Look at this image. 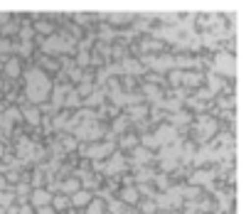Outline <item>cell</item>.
<instances>
[{"mask_svg":"<svg viewBox=\"0 0 251 214\" xmlns=\"http://www.w3.org/2000/svg\"><path fill=\"white\" fill-rule=\"evenodd\" d=\"M229 62H234L229 54H219V57H217V64H222L219 71H224V74H234V67H229Z\"/></svg>","mask_w":251,"mask_h":214,"instance_id":"4","label":"cell"},{"mask_svg":"<svg viewBox=\"0 0 251 214\" xmlns=\"http://www.w3.org/2000/svg\"><path fill=\"white\" fill-rule=\"evenodd\" d=\"M72 190H74V192L79 190V182H76V180H67V185H64V192H72Z\"/></svg>","mask_w":251,"mask_h":214,"instance_id":"7","label":"cell"},{"mask_svg":"<svg viewBox=\"0 0 251 214\" xmlns=\"http://www.w3.org/2000/svg\"><path fill=\"white\" fill-rule=\"evenodd\" d=\"M0 52H3V54L10 52V42H8V40H0Z\"/></svg>","mask_w":251,"mask_h":214,"instance_id":"9","label":"cell"},{"mask_svg":"<svg viewBox=\"0 0 251 214\" xmlns=\"http://www.w3.org/2000/svg\"><path fill=\"white\" fill-rule=\"evenodd\" d=\"M20 59L15 57V59H8V64H5V71H8V76H18L20 74Z\"/></svg>","mask_w":251,"mask_h":214,"instance_id":"5","label":"cell"},{"mask_svg":"<svg viewBox=\"0 0 251 214\" xmlns=\"http://www.w3.org/2000/svg\"><path fill=\"white\" fill-rule=\"evenodd\" d=\"M0 91H3V79H0Z\"/></svg>","mask_w":251,"mask_h":214,"instance_id":"10","label":"cell"},{"mask_svg":"<svg viewBox=\"0 0 251 214\" xmlns=\"http://www.w3.org/2000/svg\"><path fill=\"white\" fill-rule=\"evenodd\" d=\"M50 91H52L50 76L42 69H37V67L27 69V74H25V94H27V98L32 103H42L50 96Z\"/></svg>","mask_w":251,"mask_h":214,"instance_id":"1","label":"cell"},{"mask_svg":"<svg viewBox=\"0 0 251 214\" xmlns=\"http://www.w3.org/2000/svg\"><path fill=\"white\" fill-rule=\"evenodd\" d=\"M91 202V192L89 190H76L74 194H72V204L74 207H84V204H89Z\"/></svg>","mask_w":251,"mask_h":214,"instance_id":"2","label":"cell"},{"mask_svg":"<svg viewBox=\"0 0 251 214\" xmlns=\"http://www.w3.org/2000/svg\"><path fill=\"white\" fill-rule=\"evenodd\" d=\"M86 214H103V202L101 199H91L86 207Z\"/></svg>","mask_w":251,"mask_h":214,"instance_id":"6","label":"cell"},{"mask_svg":"<svg viewBox=\"0 0 251 214\" xmlns=\"http://www.w3.org/2000/svg\"><path fill=\"white\" fill-rule=\"evenodd\" d=\"M52 204H54L57 209H64V207H67V199H64V197H57V199H52Z\"/></svg>","mask_w":251,"mask_h":214,"instance_id":"8","label":"cell"},{"mask_svg":"<svg viewBox=\"0 0 251 214\" xmlns=\"http://www.w3.org/2000/svg\"><path fill=\"white\" fill-rule=\"evenodd\" d=\"M47 202H52V194H50V192L37 190V192L32 194V204H35V207H42V204H47Z\"/></svg>","mask_w":251,"mask_h":214,"instance_id":"3","label":"cell"}]
</instances>
